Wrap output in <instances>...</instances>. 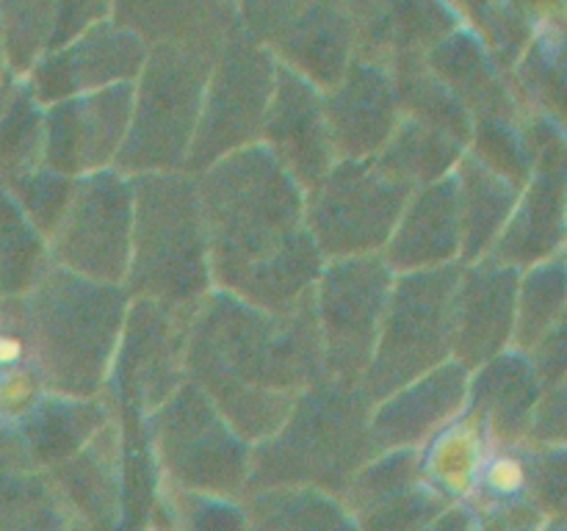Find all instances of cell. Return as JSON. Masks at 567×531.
I'll use <instances>...</instances> for the list:
<instances>
[{"label":"cell","instance_id":"cell-1","mask_svg":"<svg viewBox=\"0 0 567 531\" xmlns=\"http://www.w3.org/2000/svg\"><path fill=\"white\" fill-rule=\"evenodd\" d=\"M194 180L216 291L271 313L313 293L324 258L305 227V191L264 144L225 155Z\"/></svg>","mask_w":567,"mask_h":531},{"label":"cell","instance_id":"cell-2","mask_svg":"<svg viewBox=\"0 0 567 531\" xmlns=\"http://www.w3.org/2000/svg\"><path fill=\"white\" fill-rule=\"evenodd\" d=\"M324 376L313 293L271 313L210 291L188 326L186 379L249 442H260L291 413L305 387Z\"/></svg>","mask_w":567,"mask_h":531},{"label":"cell","instance_id":"cell-3","mask_svg":"<svg viewBox=\"0 0 567 531\" xmlns=\"http://www.w3.org/2000/svg\"><path fill=\"white\" fill-rule=\"evenodd\" d=\"M125 285L86 280L50 260L22 296L33 368L44 393L94 398L103 393L120 341Z\"/></svg>","mask_w":567,"mask_h":531},{"label":"cell","instance_id":"cell-4","mask_svg":"<svg viewBox=\"0 0 567 531\" xmlns=\"http://www.w3.org/2000/svg\"><path fill=\"white\" fill-rule=\"evenodd\" d=\"M369 415L371 402L360 385L316 379L299 393L286 420L252 446L244 496L282 485L341 496L349 479L377 457Z\"/></svg>","mask_w":567,"mask_h":531},{"label":"cell","instance_id":"cell-5","mask_svg":"<svg viewBox=\"0 0 567 531\" xmlns=\"http://www.w3.org/2000/svg\"><path fill=\"white\" fill-rule=\"evenodd\" d=\"M131 191L127 296L197 310L214 291L197 180L188 171H142L131 175Z\"/></svg>","mask_w":567,"mask_h":531},{"label":"cell","instance_id":"cell-6","mask_svg":"<svg viewBox=\"0 0 567 531\" xmlns=\"http://www.w3.org/2000/svg\"><path fill=\"white\" fill-rule=\"evenodd\" d=\"M227 31L150 44L142 72L133 81L131 127L114 160L116 171L127 177L142 171H183L197 131L205 83Z\"/></svg>","mask_w":567,"mask_h":531},{"label":"cell","instance_id":"cell-7","mask_svg":"<svg viewBox=\"0 0 567 531\" xmlns=\"http://www.w3.org/2000/svg\"><path fill=\"white\" fill-rule=\"evenodd\" d=\"M44 473L70 531H147L161 476L142 420L111 418L86 446Z\"/></svg>","mask_w":567,"mask_h":531},{"label":"cell","instance_id":"cell-8","mask_svg":"<svg viewBox=\"0 0 567 531\" xmlns=\"http://www.w3.org/2000/svg\"><path fill=\"white\" fill-rule=\"evenodd\" d=\"M463 263L393 277L360 391L371 404L452 360V293Z\"/></svg>","mask_w":567,"mask_h":531},{"label":"cell","instance_id":"cell-9","mask_svg":"<svg viewBox=\"0 0 567 531\" xmlns=\"http://www.w3.org/2000/svg\"><path fill=\"white\" fill-rule=\"evenodd\" d=\"M142 424L164 485L241 501L252 446L192 382Z\"/></svg>","mask_w":567,"mask_h":531},{"label":"cell","instance_id":"cell-10","mask_svg":"<svg viewBox=\"0 0 567 531\" xmlns=\"http://www.w3.org/2000/svg\"><path fill=\"white\" fill-rule=\"evenodd\" d=\"M275 75L277 61L269 50L255 42L241 22H233L216 50L183 171L197 177L225 155L260 144Z\"/></svg>","mask_w":567,"mask_h":531},{"label":"cell","instance_id":"cell-11","mask_svg":"<svg viewBox=\"0 0 567 531\" xmlns=\"http://www.w3.org/2000/svg\"><path fill=\"white\" fill-rule=\"evenodd\" d=\"M413 191L374 158H341L305 191V227L324 260L380 254Z\"/></svg>","mask_w":567,"mask_h":531},{"label":"cell","instance_id":"cell-12","mask_svg":"<svg viewBox=\"0 0 567 531\" xmlns=\"http://www.w3.org/2000/svg\"><path fill=\"white\" fill-rule=\"evenodd\" d=\"M194 310L131 299L100 396L120 420H144L186 385Z\"/></svg>","mask_w":567,"mask_h":531},{"label":"cell","instance_id":"cell-13","mask_svg":"<svg viewBox=\"0 0 567 531\" xmlns=\"http://www.w3.org/2000/svg\"><path fill=\"white\" fill-rule=\"evenodd\" d=\"M393 271L382 254L324 260L313 285L324 376L360 385L380 337Z\"/></svg>","mask_w":567,"mask_h":531},{"label":"cell","instance_id":"cell-14","mask_svg":"<svg viewBox=\"0 0 567 531\" xmlns=\"http://www.w3.org/2000/svg\"><path fill=\"white\" fill-rule=\"evenodd\" d=\"M244 31L286 70L327 92L354 59L347 0H236Z\"/></svg>","mask_w":567,"mask_h":531},{"label":"cell","instance_id":"cell-15","mask_svg":"<svg viewBox=\"0 0 567 531\" xmlns=\"http://www.w3.org/2000/svg\"><path fill=\"white\" fill-rule=\"evenodd\" d=\"M131 177L111 169L75 180L70 205L48 238V258L86 280L122 285L131 260Z\"/></svg>","mask_w":567,"mask_h":531},{"label":"cell","instance_id":"cell-16","mask_svg":"<svg viewBox=\"0 0 567 531\" xmlns=\"http://www.w3.org/2000/svg\"><path fill=\"white\" fill-rule=\"evenodd\" d=\"M535 171L498 232L487 258L526 271L565 252L567 219V144L565 125L546 116H524Z\"/></svg>","mask_w":567,"mask_h":531},{"label":"cell","instance_id":"cell-17","mask_svg":"<svg viewBox=\"0 0 567 531\" xmlns=\"http://www.w3.org/2000/svg\"><path fill=\"white\" fill-rule=\"evenodd\" d=\"M133 111V83L44 105L42 166L66 177L111 169L125 144Z\"/></svg>","mask_w":567,"mask_h":531},{"label":"cell","instance_id":"cell-18","mask_svg":"<svg viewBox=\"0 0 567 531\" xmlns=\"http://www.w3.org/2000/svg\"><path fill=\"white\" fill-rule=\"evenodd\" d=\"M147 59V44L114 20L89 25L64 48L42 55L28 70L25 83L39 105H53L75 94L133 83Z\"/></svg>","mask_w":567,"mask_h":531},{"label":"cell","instance_id":"cell-19","mask_svg":"<svg viewBox=\"0 0 567 531\" xmlns=\"http://www.w3.org/2000/svg\"><path fill=\"white\" fill-rule=\"evenodd\" d=\"M338 498L358 531H421L454 507L426 485L415 448L377 454Z\"/></svg>","mask_w":567,"mask_h":531},{"label":"cell","instance_id":"cell-20","mask_svg":"<svg viewBox=\"0 0 567 531\" xmlns=\"http://www.w3.org/2000/svg\"><path fill=\"white\" fill-rule=\"evenodd\" d=\"M520 271L493 258L463 263L452 293V360L476 371L507 352Z\"/></svg>","mask_w":567,"mask_h":531},{"label":"cell","instance_id":"cell-21","mask_svg":"<svg viewBox=\"0 0 567 531\" xmlns=\"http://www.w3.org/2000/svg\"><path fill=\"white\" fill-rule=\"evenodd\" d=\"M260 144L302 191L313 188L336 164L324 119V92L308 77L277 64Z\"/></svg>","mask_w":567,"mask_h":531},{"label":"cell","instance_id":"cell-22","mask_svg":"<svg viewBox=\"0 0 567 531\" xmlns=\"http://www.w3.org/2000/svg\"><path fill=\"white\" fill-rule=\"evenodd\" d=\"M324 119L336 160L374 158L402 119L388 66L349 61L341 81L324 92Z\"/></svg>","mask_w":567,"mask_h":531},{"label":"cell","instance_id":"cell-23","mask_svg":"<svg viewBox=\"0 0 567 531\" xmlns=\"http://www.w3.org/2000/svg\"><path fill=\"white\" fill-rule=\"evenodd\" d=\"M468 376L463 365L449 360L382 402L371 404L369 435L374 454L424 446L435 431L460 415L468 393Z\"/></svg>","mask_w":567,"mask_h":531},{"label":"cell","instance_id":"cell-24","mask_svg":"<svg viewBox=\"0 0 567 531\" xmlns=\"http://www.w3.org/2000/svg\"><path fill=\"white\" fill-rule=\"evenodd\" d=\"M354 59L391 66L404 55L426 53L457 31L460 20L443 0H347Z\"/></svg>","mask_w":567,"mask_h":531},{"label":"cell","instance_id":"cell-25","mask_svg":"<svg viewBox=\"0 0 567 531\" xmlns=\"http://www.w3.org/2000/svg\"><path fill=\"white\" fill-rule=\"evenodd\" d=\"M543 385L529 357L507 348L468 376L463 415L474 420L491 448L526 446L532 413Z\"/></svg>","mask_w":567,"mask_h":531},{"label":"cell","instance_id":"cell-26","mask_svg":"<svg viewBox=\"0 0 567 531\" xmlns=\"http://www.w3.org/2000/svg\"><path fill=\"white\" fill-rule=\"evenodd\" d=\"M460 243L457 186L452 171L443 180L415 188L380 254L393 274H408L457 263Z\"/></svg>","mask_w":567,"mask_h":531},{"label":"cell","instance_id":"cell-27","mask_svg":"<svg viewBox=\"0 0 567 531\" xmlns=\"http://www.w3.org/2000/svg\"><path fill=\"white\" fill-rule=\"evenodd\" d=\"M111 17V0H0L6 66L25 77L42 55Z\"/></svg>","mask_w":567,"mask_h":531},{"label":"cell","instance_id":"cell-28","mask_svg":"<svg viewBox=\"0 0 567 531\" xmlns=\"http://www.w3.org/2000/svg\"><path fill=\"white\" fill-rule=\"evenodd\" d=\"M424 59L468 111L471 122H520L526 116L515 100L507 72L491 59L485 44L468 28L460 25L457 31L432 44Z\"/></svg>","mask_w":567,"mask_h":531},{"label":"cell","instance_id":"cell-29","mask_svg":"<svg viewBox=\"0 0 567 531\" xmlns=\"http://www.w3.org/2000/svg\"><path fill=\"white\" fill-rule=\"evenodd\" d=\"M11 415L31 470H48L70 459L114 418L103 396L72 398L55 393H39L28 407Z\"/></svg>","mask_w":567,"mask_h":531},{"label":"cell","instance_id":"cell-30","mask_svg":"<svg viewBox=\"0 0 567 531\" xmlns=\"http://www.w3.org/2000/svg\"><path fill=\"white\" fill-rule=\"evenodd\" d=\"M454 186H457L460 210V263H474L485 258L496 243L498 232L507 225L520 188L502 171L491 169L465 149L460 164L454 166Z\"/></svg>","mask_w":567,"mask_h":531},{"label":"cell","instance_id":"cell-31","mask_svg":"<svg viewBox=\"0 0 567 531\" xmlns=\"http://www.w3.org/2000/svg\"><path fill=\"white\" fill-rule=\"evenodd\" d=\"M111 20L144 44L221 33L238 20L236 0H111Z\"/></svg>","mask_w":567,"mask_h":531},{"label":"cell","instance_id":"cell-32","mask_svg":"<svg viewBox=\"0 0 567 531\" xmlns=\"http://www.w3.org/2000/svg\"><path fill=\"white\" fill-rule=\"evenodd\" d=\"M247 531H358L341 498L316 487H266L241 498Z\"/></svg>","mask_w":567,"mask_h":531},{"label":"cell","instance_id":"cell-33","mask_svg":"<svg viewBox=\"0 0 567 531\" xmlns=\"http://www.w3.org/2000/svg\"><path fill=\"white\" fill-rule=\"evenodd\" d=\"M507 77L526 116L565 125V20L543 25Z\"/></svg>","mask_w":567,"mask_h":531},{"label":"cell","instance_id":"cell-34","mask_svg":"<svg viewBox=\"0 0 567 531\" xmlns=\"http://www.w3.org/2000/svg\"><path fill=\"white\" fill-rule=\"evenodd\" d=\"M463 153L465 144L460 138L419 119L402 116L393 136L374 155V160L380 169H385L396 180L408 183L410 188H421L452 175Z\"/></svg>","mask_w":567,"mask_h":531},{"label":"cell","instance_id":"cell-35","mask_svg":"<svg viewBox=\"0 0 567 531\" xmlns=\"http://www.w3.org/2000/svg\"><path fill=\"white\" fill-rule=\"evenodd\" d=\"M415 451H419V470L426 485L435 487L446 501L463 503L491 446L474 420L465 418L460 409L457 418L449 420Z\"/></svg>","mask_w":567,"mask_h":531},{"label":"cell","instance_id":"cell-36","mask_svg":"<svg viewBox=\"0 0 567 531\" xmlns=\"http://www.w3.org/2000/svg\"><path fill=\"white\" fill-rule=\"evenodd\" d=\"M388 72H391L393 92H396L402 116L424 122V125L437 127V131H446L449 136L460 138L468 147L474 122H471L468 111L460 105V100L454 97L452 88L432 72L424 53L396 59L388 66Z\"/></svg>","mask_w":567,"mask_h":531},{"label":"cell","instance_id":"cell-37","mask_svg":"<svg viewBox=\"0 0 567 531\" xmlns=\"http://www.w3.org/2000/svg\"><path fill=\"white\" fill-rule=\"evenodd\" d=\"M567 308V258H554L520 271L518 296H515V326L509 348L529 354L543 337L565 324Z\"/></svg>","mask_w":567,"mask_h":531},{"label":"cell","instance_id":"cell-38","mask_svg":"<svg viewBox=\"0 0 567 531\" xmlns=\"http://www.w3.org/2000/svg\"><path fill=\"white\" fill-rule=\"evenodd\" d=\"M44 108L33 100L25 77H0V183L42 166Z\"/></svg>","mask_w":567,"mask_h":531},{"label":"cell","instance_id":"cell-39","mask_svg":"<svg viewBox=\"0 0 567 531\" xmlns=\"http://www.w3.org/2000/svg\"><path fill=\"white\" fill-rule=\"evenodd\" d=\"M443 3L454 11L460 25L468 28L485 44L491 59L504 72L513 70L526 44L540 31L520 0H443Z\"/></svg>","mask_w":567,"mask_h":531},{"label":"cell","instance_id":"cell-40","mask_svg":"<svg viewBox=\"0 0 567 531\" xmlns=\"http://www.w3.org/2000/svg\"><path fill=\"white\" fill-rule=\"evenodd\" d=\"M48 263V241L0 186V299L25 296Z\"/></svg>","mask_w":567,"mask_h":531},{"label":"cell","instance_id":"cell-41","mask_svg":"<svg viewBox=\"0 0 567 531\" xmlns=\"http://www.w3.org/2000/svg\"><path fill=\"white\" fill-rule=\"evenodd\" d=\"M0 531H70L59 492L44 470L0 473Z\"/></svg>","mask_w":567,"mask_h":531},{"label":"cell","instance_id":"cell-42","mask_svg":"<svg viewBox=\"0 0 567 531\" xmlns=\"http://www.w3.org/2000/svg\"><path fill=\"white\" fill-rule=\"evenodd\" d=\"M153 523L166 531H247L241 501L183 490L175 485H158Z\"/></svg>","mask_w":567,"mask_h":531},{"label":"cell","instance_id":"cell-43","mask_svg":"<svg viewBox=\"0 0 567 531\" xmlns=\"http://www.w3.org/2000/svg\"><path fill=\"white\" fill-rule=\"evenodd\" d=\"M468 149L474 158L487 164L491 169L502 171L507 180L524 188L526 180L535 171V158H532L529 138H526L524 119L502 122V119H482L471 127Z\"/></svg>","mask_w":567,"mask_h":531},{"label":"cell","instance_id":"cell-44","mask_svg":"<svg viewBox=\"0 0 567 531\" xmlns=\"http://www.w3.org/2000/svg\"><path fill=\"white\" fill-rule=\"evenodd\" d=\"M3 188L11 194L22 216L48 241L53 236L55 225L61 221V216H64L66 205H70L72 191H75V177L59 175V171L48 169V166H37V169L9 180Z\"/></svg>","mask_w":567,"mask_h":531},{"label":"cell","instance_id":"cell-45","mask_svg":"<svg viewBox=\"0 0 567 531\" xmlns=\"http://www.w3.org/2000/svg\"><path fill=\"white\" fill-rule=\"evenodd\" d=\"M565 446L529 448V503L543 514H565Z\"/></svg>","mask_w":567,"mask_h":531},{"label":"cell","instance_id":"cell-46","mask_svg":"<svg viewBox=\"0 0 567 531\" xmlns=\"http://www.w3.org/2000/svg\"><path fill=\"white\" fill-rule=\"evenodd\" d=\"M567 440V382L543 387L537 407L532 413L526 446L529 448H559Z\"/></svg>","mask_w":567,"mask_h":531},{"label":"cell","instance_id":"cell-47","mask_svg":"<svg viewBox=\"0 0 567 531\" xmlns=\"http://www.w3.org/2000/svg\"><path fill=\"white\" fill-rule=\"evenodd\" d=\"M565 332H567V324L557 326L551 335L543 337V341L537 343L529 354H526L543 387H551V385H559V382H567Z\"/></svg>","mask_w":567,"mask_h":531},{"label":"cell","instance_id":"cell-48","mask_svg":"<svg viewBox=\"0 0 567 531\" xmlns=\"http://www.w3.org/2000/svg\"><path fill=\"white\" fill-rule=\"evenodd\" d=\"M543 514L532 503H507V507L480 509L474 512L471 531H537L543 525Z\"/></svg>","mask_w":567,"mask_h":531},{"label":"cell","instance_id":"cell-49","mask_svg":"<svg viewBox=\"0 0 567 531\" xmlns=\"http://www.w3.org/2000/svg\"><path fill=\"white\" fill-rule=\"evenodd\" d=\"M471 525H474V512L468 507H463V503H454L435 523H430L421 531H471Z\"/></svg>","mask_w":567,"mask_h":531},{"label":"cell","instance_id":"cell-50","mask_svg":"<svg viewBox=\"0 0 567 531\" xmlns=\"http://www.w3.org/2000/svg\"><path fill=\"white\" fill-rule=\"evenodd\" d=\"M520 3L540 28L548 22L565 20V0H520Z\"/></svg>","mask_w":567,"mask_h":531},{"label":"cell","instance_id":"cell-51","mask_svg":"<svg viewBox=\"0 0 567 531\" xmlns=\"http://www.w3.org/2000/svg\"><path fill=\"white\" fill-rule=\"evenodd\" d=\"M537 531H565V514H554V518H546Z\"/></svg>","mask_w":567,"mask_h":531},{"label":"cell","instance_id":"cell-52","mask_svg":"<svg viewBox=\"0 0 567 531\" xmlns=\"http://www.w3.org/2000/svg\"><path fill=\"white\" fill-rule=\"evenodd\" d=\"M6 70H9V66H6V53H3V37H0V77L6 75Z\"/></svg>","mask_w":567,"mask_h":531},{"label":"cell","instance_id":"cell-53","mask_svg":"<svg viewBox=\"0 0 567 531\" xmlns=\"http://www.w3.org/2000/svg\"><path fill=\"white\" fill-rule=\"evenodd\" d=\"M147 531H166V529H164V525H158V523H150Z\"/></svg>","mask_w":567,"mask_h":531}]
</instances>
